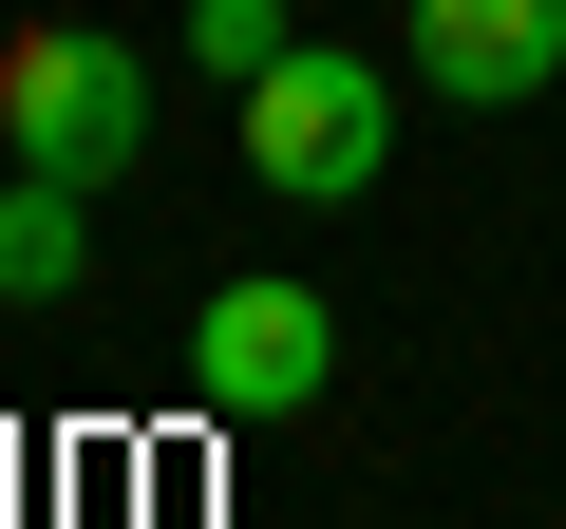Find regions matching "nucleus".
Wrapping results in <instances>:
<instances>
[{"instance_id": "obj_2", "label": "nucleus", "mask_w": 566, "mask_h": 529, "mask_svg": "<svg viewBox=\"0 0 566 529\" xmlns=\"http://www.w3.org/2000/svg\"><path fill=\"white\" fill-rule=\"evenodd\" d=\"M378 152H397V95L359 76V58H264L245 76V189H283V208H359L378 189Z\"/></svg>"}, {"instance_id": "obj_6", "label": "nucleus", "mask_w": 566, "mask_h": 529, "mask_svg": "<svg viewBox=\"0 0 566 529\" xmlns=\"http://www.w3.org/2000/svg\"><path fill=\"white\" fill-rule=\"evenodd\" d=\"M189 58H208V76L245 95L264 58H303V39H283V0H189Z\"/></svg>"}, {"instance_id": "obj_3", "label": "nucleus", "mask_w": 566, "mask_h": 529, "mask_svg": "<svg viewBox=\"0 0 566 529\" xmlns=\"http://www.w3.org/2000/svg\"><path fill=\"white\" fill-rule=\"evenodd\" d=\"M189 378H208V416H303V397L340 378V303H322V284H208Z\"/></svg>"}, {"instance_id": "obj_1", "label": "nucleus", "mask_w": 566, "mask_h": 529, "mask_svg": "<svg viewBox=\"0 0 566 529\" xmlns=\"http://www.w3.org/2000/svg\"><path fill=\"white\" fill-rule=\"evenodd\" d=\"M0 152L57 170V189H114L151 152V58L95 39V20H39V39H0Z\"/></svg>"}, {"instance_id": "obj_4", "label": "nucleus", "mask_w": 566, "mask_h": 529, "mask_svg": "<svg viewBox=\"0 0 566 529\" xmlns=\"http://www.w3.org/2000/svg\"><path fill=\"white\" fill-rule=\"evenodd\" d=\"M416 76H434L453 114L547 95V76H566V0H416Z\"/></svg>"}, {"instance_id": "obj_5", "label": "nucleus", "mask_w": 566, "mask_h": 529, "mask_svg": "<svg viewBox=\"0 0 566 529\" xmlns=\"http://www.w3.org/2000/svg\"><path fill=\"white\" fill-rule=\"evenodd\" d=\"M76 264H95V189L20 170L0 189V303H76Z\"/></svg>"}]
</instances>
